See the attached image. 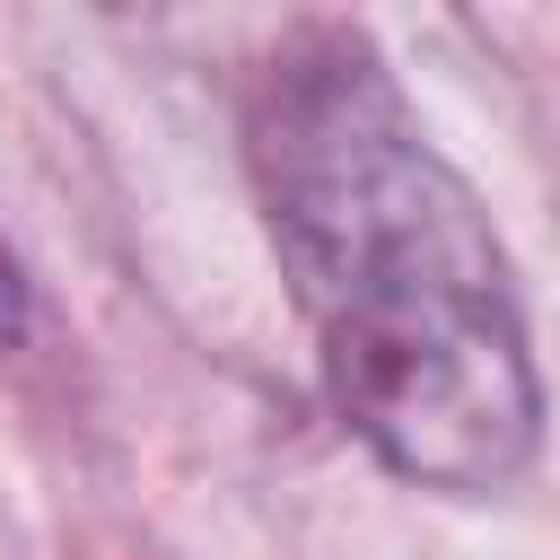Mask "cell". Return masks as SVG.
I'll return each instance as SVG.
<instances>
[{
	"instance_id": "obj_1",
	"label": "cell",
	"mask_w": 560,
	"mask_h": 560,
	"mask_svg": "<svg viewBox=\"0 0 560 560\" xmlns=\"http://www.w3.org/2000/svg\"><path fill=\"white\" fill-rule=\"evenodd\" d=\"M254 184L332 411L420 490H499L542 438L508 254L359 26H289L245 96Z\"/></svg>"
},
{
	"instance_id": "obj_2",
	"label": "cell",
	"mask_w": 560,
	"mask_h": 560,
	"mask_svg": "<svg viewBox=\"0 0 560 560\" xmlns=\"http://www.w3.org/2000/svg\"><path fill=\"white\" fill-rule=\"evenodd\" d=\"M26 332V271H18V254L0 245V350Z\"/></svg>"
}]
</instances>
